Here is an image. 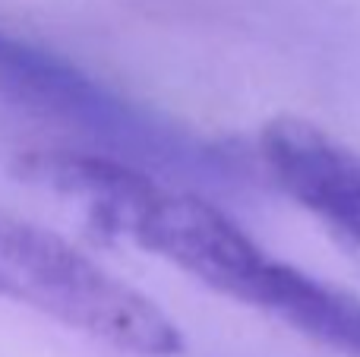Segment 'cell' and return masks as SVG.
I'll return each mask as SVG.
<instances>
[{
	"label": "cell",
	"instance_id": "6da1fadb",
	"mask_svg": "<svg viewBox=\"0 0 360 357\" xmlns=\"http://www.w3.org/2000/svg\"><path fill=\"white\" fill-rule=\"evenodd\" d=\"M0 98L41 120L67 126L86 149L130 162L177 187H231L240 168L228 152L180 130L98 79L0 29Z\"/></svg>",
	"mask_w": 360,
	"mask_h": 357
},
{
	"label": "cell",
	"instance_id": "7a4b0ae2",
	"mask_svg": "<svg viewBox=\"0 0 360 357\" xmlns=\"http://www.w3.org/2000/svg\"><path fill=\"white\" fill-rule=\"evenodd\" d=\"M0 301L136 357H177V323L67 238L0 209Z\"/></svg>",
	"mask_w": 360,
	"mask_h": 357
},
{
	"label": "cell",
	"instance_id": "3957f363",
	"mask_svg": "<svg viewBox=\"0 0 360 357\" xmlns=\"http://www.w3.org/2000/svg\"><path fill=\"white\" fill-rule=\"evenodd\" d=\"M259 152L272 181L291 200L360 250V152L297 117L266 124Z\"/></svg>",
	"mask_w": 360,
	"mask_h": 357
},
{
	"label": "cell",
	"instance_id": "277c9868",
	"mask_svg": "<svg viewBox=\"0 0 360 357\" xmlns=\"http://www.w3.org/2000/svg\"><path fill=\"white\" fill-rule=\"evenodd\" d=\"M253 307L332 351L360 357V301L297 266L272 259Z\"/></svg>",
	"mask_w": 360,
	"mask_h": 357
}]
</instances>
